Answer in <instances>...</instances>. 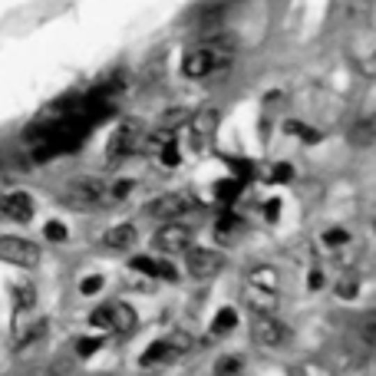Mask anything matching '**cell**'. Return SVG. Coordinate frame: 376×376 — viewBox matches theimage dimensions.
<instances>
[{
    "instance_id": "10",
    "label": "cell",
    "mask_w": 376,
    "mask_h": 376,
    "mask_svg": "<svg viewBox=\"0 0 376 376\" xmlns=\"http://www.w3.org/2000/svg\"><path fill=\"white\" fill-rule=\"evenodd\" d=\"M244 301H248V307L254 313H274L277 294H274V288H258V284H248V290H244Z\"/></svg>"
},
{
    "instance_id": "29",
    "label": "cell",
    "mask_w": 376,
    "mask_h": 376,
    "mask_svg": "<svg viewBox=\"0 0 376 376\" xmlns=\"http://www.w3.org/2000/svg\"><path fill=\"white\" fill-rule=\"evenodd\" d=\"M360 334H363V343H366V347H373V343H376V317H373V313H366L363 330H360Z\"/></svg>"
},
{
    "instance_id": "37",
    "label": "cell",
    "mask_w": 376,
    "mask_h": 376,
    "mask_svg": "<svg viewBox=\"0 0 376 376\" xmlns=\"http://www.w3.org/2000/svg\"><path fill=\"white\" fill-rule=\"evenodd\" d=\"M30 376H53L50 370H37V373H30Z\"/></svg>"
},
{
    "instance_id": "25",
    "label": "cell",
    "mask_w": 376,
    "mask_h": 376,
    "mask_svg": "<svg viewBox=\"0 0 376 376\" xmlns=\"http://www.w3.org/2000/svg\"><path fill=\"white\" fill-rule=\"evenodd\" d=\"M284 129H288L290 136H301L304 142H317V139H320V132H313L311 125H304V123H288Z\"/></svg>"
},
{
    "instance_id": "7",
    "label": "cell",
    "mask_w": 376,
    "mask_h": 376,
    "mask_svg": "<svg viewBox=\"0 0 376 376\" xmlns=\"http://www.w3.org/2000/svg\"><path fill=\"white\" fill-rule=\"evenodd\" d=\"M152 248L162 254H182L185 248H191V231L178 221H165L155 235H152Z\"/></svg>"
},
{
    "instance_id": "23",
    "label": "cell",
    "mask_w": 376,
    "mask_h": 376,
    "mask_svg": "<svg viewBox=\"0 0 376 376\" xmlns=\"http://www.w3.org/2000/svg\"><path fill=\"white\" fill-rule=\"evenodd\" d=\"M248 284H258V288H274V284H277V274L271 271V267H258V271L251 274Z\"/></svg>"
},
{
    "instance_id": "17",
    "label": "cell",
    "mask_w": 376,
    "mask_h": 376,
    "mask_svg": "<svg viewBox=\"0 0 376 376\" xmlns=\"http://www.w3.org/2000/svg\"><path fill=\"white\" fill-rule=\"evenodd\" d=\"M244 360H241L238 353H228V357H218V363H214V376H238Z\"/></svg>"
},
{
    "instance_id": "13",
    "label": "cell",
    "mask_w": 376,
    "mask_h": 376,
    "mask_svg": "<svg viewBox=\"0 0 376 376\" xmlns=\"http://www.w3.org/2000/svg\"><path fill=\"white\" fill-rule=\"evenodd\" d=\"M106 248H113V251H125V248H132L136 244V225H116L106 231Z\"/></svg>"
},
{
    "instance_id": "4",
    "label": "cell",
    "mask_w": 376,
    "mask_h": 376,
    "mask_svg": "<svg viewBox=\"0 0 376 376\" xmlns=\"http://www.w3.org/2000/svg\"><path fill=\"white\" fill-rule=\"evenodd\" d=\"M198 208V198L195 195H185V191H169V195H159L146 205V214L159 218V221H178L182 214L195 212Z\"/></svg>"
},
{
    "instance_id": "2",
    "label": "cell",
    "mask_w": 376,
    "mask_h": 376,
    "mask_svg": "<svg viewBox=\"0 0 376 376\" xmlns=\"http://www.w3.org/2000/svg\"><path fill=\"white\" fill-rule=\"evenodd\" d=\"M60 201L76 208V212H86V208H109L113 195H109V182L93 175H79V178H70L60 188Z\"/></svg>"
},
{
    "instance_id": "11",
    "label": "cell",
    "mask_w": 376,
    "mask_h": 376,
    "mask_svg": "<svg viewBox=\"0 0 376 376\" xmlns=\"http://www.w3.org/2000/svg\"><path fill=\"white\" fill-rule=\"evenodd\" d=\"M129 267L132 271H142V274L149 277H165V281H175V267L169 261H155V258H146V254H139V258H132L129 261Z\"/></svg>"
},
{
    "instance_id": "26",
    "label": "cell",
    "mask_w": 376,
    "mask_h": 376,
    "mask_svg": "<svg viewBox=\"0 0 376 376\" xmlns=\"http://www.w3.org/2000/svg\"><path fill=\"white\" fill-rule=\"evenodd\" d=\"M350 241V235L343 231V228H330V231H324V244H330V248H340V244H347Z\"/></svg>"
},
{
    "instance_id": "22",
    "label": "cell",
    "mask_w": 376,
    "mask_h": 376,
    "mask_svg": "<svg viewBox=\"0 0 376 376\" xmlns=\"http://www.w3.org/2000/svg\"><path fill=\"white\" fill-rule=\"evenodd\" d=\"M188 109H172V113H165L162 119H159V125H162V129H169V132H172V129H175V125H182V123H188Z\"/></svg>"
},
{
    "instance_id": "31",
    "label": "cell",
    "mask_w": 376,
    "mask_h": 376,
    "mask_svg": "<svg viewBox=\"0 0 376 376\" xmlns=\"http://www.w3.org/2000/svg\"><path fill=\"white\" fill-rule=\"evenodd\" d=\"M290 178H294V169H290L288 162L274 165V172H271V182H290Z\"/></svg>"
},
{
    "instance_id": "32",
    "label": "cell",
    "mask_w": 376,
    "mask_h": 376,
    "mask_svg": "<svg viewBox=\"0 0 376 376\" xmlns=\"http://www.w3.org/2000/svg\"><path fill=\"white\" fill-rule=\"evenodd\" d=\"M89 324L93 327H109V307L102 304V307H96L93 311V317H89Z\"/></svg>"
},
{
    "instance_id": "20",
    "label": "cell",
    "mask_w": 376,
    "mask_h": 376,
    "mask_svg": "<svg viewBox=\"0 0 376 376\" xmlns=\"http://www.w3.org/2000/svg\"><path fill=\"white\" fill-rule=\"evenodd\" d=\"M43 334H47V320H37L33 327H26L24 334H17V347H26V343H37V340H43Z\"/></svg>"
},
{
    "instance_id": "33",
    "label": "cell",
    "mask_w": 376,
    "mask_h": 376,
    "mask_svg": "<svg viewBox=\"0 0 376 376\" xmlns=\"http://www.w3.org/2000/svg\"><path fill=\"white\" fill-rule=\"evenodd\" d=\"M100 288H102V277H100V274L83 277V281H79V290H83V294H96Z\"/></svg>"
},
{
    "instance_id": "21",
    "label": "cell",
    "mask_w": 376,
    "mask_h": 376,
    "mask_svg": "<svg viewBox=\"0 0 376 376\" xmlns=\"http://www.w3.org/2000/svg\"><path fill=\"white\" fill-rule=\"evenodd\" d=\"M159 159H162V165H169V169H175V165L182 162V155H178V146H175V139H165L162 146H159Z\"/></svg>"
},
{
    "instance_id": "15",
    "label": "cell",
    "mask_w": 376,
    "mask_h": 376,
    "mask_svg": "<svg viewBox=\"0 0 376 376\" xmlns=\"http://www.w3.org/2000/svg\"><path fill=\"white\" fill-rule=\"evenodd\" d=\"M33 304H37V290H33V284L17 281V284H13V307L24 313V311H33Z\"/></svg>"
},
{
    "instance_id": "16",
    "label": "cell",
    "mask_w": 376,
    "mask_h": 376,
    "mask_svg": "<svg viewBox=\"0 0 376 376\" xmlns=\"http://www.w3.org/2000/svg\"><path fill=\"white\" fill-rule=\"evenodd\" d=\"M373 136H376L373 119H360V123H357V125L350 129V132H347V139H350L353 146H360V149H366V146H373Z\"/></svg>"
},
{
    "instance_id": "12",
    "label": "cell",
    "mask_w": 376,
    "mask_h": 376,
    "mask_svg": "<svg viewBox=\"0 0 376 376\" xmlns=\"http://www.w3.org/2000/svg\"><path fill=\"white\" fill-rule=\"evenodd\" d=\"M106 307H109V330H116V334H132V327H136L132 307L123 301H113V304H106Z\"/></svg>"
},
{
    "instance_id": "14",
    "label": "cell",
    "mask_w": 376,
    "mask_h": 376,
    "mask_svg": "<svg viewBox=\"0 0 376 376\" xmlns=\"http://www.w3.org/2000/svg\"><path fill=\"white\" fill-rule=\"evenodd\" d=\"M172 357H178L175 350H172V343L169 340H155L149 350L142 353V366H159V363H169Z\"/></svg>"
},
{
    "instance_id": "3",
    "label": "cell",
    "mask_w": 376,
    "mask_h": 376,
    "mask_svg": "<svg viewBox=\"0 0 376 376\" xmlns=\"http://www.w3.org/2000/svg\"><path fill=\"white\" fill-rule=\"evenodd\" d=\"M142 146H146L142 125L132 123V119H125V123L113 132L109 146H106V159H109V162H123V159H129V155H136Z\"/></svg>"
},
{
    "instance_id": "35",
    "label": "cell",
    "mask_w": 376,
    "mask_h": 376,
    "mask_svg": "<svg viewBox=\"0 0 376 376\" xmlns=\"http://www.w3.org/2000/svg\"><path fill=\"white\" fill-rule=\"evenodd\" d=\"M264 214H267V218H271V221H277V218H281V201H267V205H264Z\"/></svg>"
},
{
    "instance_id": "34",
    "label": "cell",
    "mask_w": 376,
    "mask_h": 376,
    "mask_svg": "<svg viewBox=\"0 0 376 376\" xmlns=\"http://www.w3.org/2000/svg\"><path fill=\"white\" fill-rule=\"evenodd\" d=\"M228 162H231V169L238 172V182H248L251 178V165L248 162H241V159H228Z\"/></svg>"
},
{
    "instance_id": "28",
    "label": "cell",
    "mask_w": 376,
    "mask_h": 376,
    "mask_svg": "<svg viewBox=\"0 0 376 376\" xmlns=\"http://www.w3.org/2000/svg\"><path fill=\"white\" fill-rule=\"evenodd\" d=\"M357 288H360V281H357V277H343V281H340L337 284V294L340 297H343V301H347V297H357Z\"/></svg>"
},
{
    "instance_id": "9",
    "label": "cell",
    "mask_w": 376,
    "mask_h": 376,
    "mask_svg": "<svg viewBox=\"0 0 376 376\" xmlns=\"http://www.w3.org/2000/svg\"><path fill=\"white\" fill-rule=\"evenodd\" d=\"M0 212L10 221H30L33 218V198L26 191H10V195H0Z\"/></svg>"
},
{
    "instance_id": "5",
    "label": "cell",
    "mask_w": 376,
    "mask_h": 376,
    "mask_svg": "<svg viewBox=\"0 0 376 376\" xmlns=\"http://www.w3.org/2000/svg\"><path fill=\"white\" fill-rule=\"evenodd\" d=\"M185 267L191 277H198V281H208V277L221 274V267H225V258L212 248H185Z\"/></svg>"
},
{
    "instance_id": "27",
    "label": "cell",
    "mask_w": 376,
    "mask_h": 376,
    "mask_svg": "<svg viewBox=\"0 0 376 376\" xmlns=\"http://www.w3.org/2000/svg\"><path fill=\"white\" fill-rule=\"evenodd\" d=\"M100 347H102L100 337H83L79 343H76V353H79V357H93V353L100 350Z\"/></svg>"
},
{
    "instance_id": "36",
    "label": "cell",
    "mask_w": 376,
    "mask_h": 376,
    "mask_svg": "<svg viewBox=\"0 0 376 376\" xmlns=\"http://www.w3.org/2000/svg\"><path fill=\"white\" fill-rule=\"evenodd\" d=\"M307 284H311V290H320V288H324V274H320V271H311Z\"/></svg>"
},
{
    "instance_id": "6",
    "label": "cell",
    "mask_w": 376,
    "mask_h": 376,
    "mask_svg": "<svg viewBox=\"0 0 376 376\" xmlns=\"http://www.w3.org/2000/svg\"><path fill=\"white\" fill-rule=\"evenodd\" d=\"M0 261L17 264V267H37L40 264V248L26 238H0Z\"/></svg>"
},
{
    "instance_id": "18",
    "label": "cell",
    "mask_w": 376,
    "mask_h": 376,
    "mask_svg": "<svg viewBox=\"0 0 376 376\" xmlns=\"http://www.w3.org/2000/svg\"><path fill=\"white\" fill-rule=\"evenodd\" d=\"M235 324H238V313L231 311V307H221L212 324V334H228V330H235Z\"/></svg>"
},
{
    "instance_id": "24",
    "label": "cell",
    "mask_w": 376,
    "mask_h": 376,
    "mask_svg": "<svg viewBox=\"0 0 376 376\" xmlns=\"http://www.w3.org/2000/svg\"><path fill=\"white\" fill-rule=\"evenodd\" d=\"M238 228H241V218L225 212L221 218H218V225H214V235H231V231H238Z\"/></svg>"
},
{
    "instance_id": "19",
    "label": "cell",
    "mask_w": 376,
    "mask_h": 376,
    "mask_svg": "<svg viewBox=\"0 0 376 376\" xmlns=\"http://www.w3.org/2000/svg\"><path fill=\"white\" fill-rule=\"evenodd\" d=\"M241 188H244V182H238V178H225V182L214 185V195H218L221 201H235L241 195Z\"/></svg>"
},
{
    "instance_id": "30",
    "label": "cell",
    "mask_w": 376,
    "mask_h": 376,
    "mask_svg": "<svg viewBox=\"0 0 376 376\" xmlns=\"http://www.w3.org/2000/svg\"><path fill=\"white\" fill-rule=\"evenodd\" d=\"M43 235H47L50 241H66V225H60V221H47Z\"/></svg>"
},
{
    "instance_id": "1",
    "label": "cell",
    "mask_w": 376,
    "mask_h": 376,
    "mask_svg": "<svg viewBox=\"0 0 376 376\" xmlns=\"http://www.w3.org/2000/svg\"><path fill=\"white\" fill-rule=\"evenodd\" d=\"M231 53H235V37H228V33H212V37L201 40V47L185 53L182 73H185L188 79H205V76L225 70L228 63H231Z\"/></svg>"
},
{
    "instance_id": "8",
    "label": "cell",
    "mask_w": 376,
    "mask_h": 376,
    "mask_svg": "<svg viewBox=\"0 0 376 376\" xmlns=\"http://www.w3.org/2000/svg\"><path fill=\"white\" fill-rule=\"evenodd\" d=\"M251 334H254V340H258L261 347H271V350L288 347V340H290V330L281 324V320H274L271 313H258V317H254V327H251Z\"/></svg>"
}]
</instances>
